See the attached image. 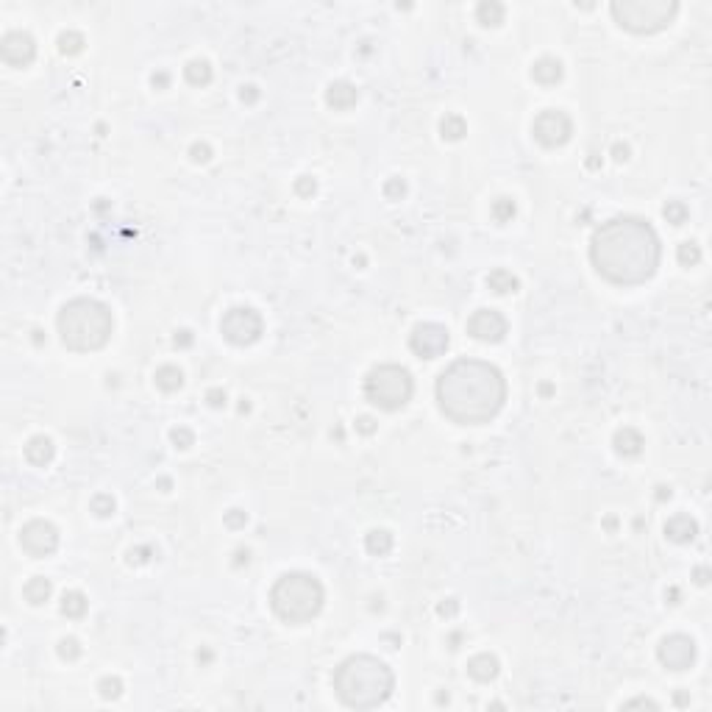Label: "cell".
<instances>
[{
    "label": "cell",
    "instance_id": "41",
    "mask_svg": "<svg viewBox=\"0 0 712 712\" xmlns=\"http://www.w3.org/2000/svg\"><path fill=\"white\" fill-rule=\"evenodd\" d=\"M245 520H248V515H245V512H239V509L226 512V523H229L232 529H242V526H245Z\"/></svg>",
    "mask_w": 712,
    "mask_h": 712
},
{
    "label": "cell",
    "instance_id": "30",
    "mask_svg": "<svg viewBox=\"0 0 712 712\" xmlns=\"http://www.w3.org/2000/svg\"><path fill=\"white\" fill-rule=\"evenodd\" d=\"M662 215H665V220H668V223L682 226V223H688L690 209H688L682 201H668V204H665V209H662Z\"/></svg>",
    "mask_w": 712,
    "mask_h": 712
},
{
    "label": "cell",
    "instance_id": "23",
    "mask_svg": "<svg viewBox=\"0 0 712 712\" xmlns=\"http://www.w3.org/2000/svg\"><path fill=\"white\" fill-rule=\"evenodd\" d=\"M487 287H490L492 292H498V295H509V292H518L520 281H518L509 270L498 267V270H492V273L487 276Z\"/></svg>",
    "mask_w": 712,
    "mask_h": 712
},
{
    "label": "cell",
    "instance_id": "6",
    "mask_svg": "<svg viewBox=\"0 0 712 712\" xmlns=\"http://www.w3.org/2000/svg\"><path fill=\"white\" fill-rule=\"evenodd\" d=\"M609 11L615 22L632 34H657L674 22L679 3L676 0H615Z\"/></svg>",
    "mask_w": 712,
    "mask_h": 712
},
{
    "label": "cell",
    "instance_id": "33",
    "mask_svg": "<svg viewBox=\"0 0 712 712\" xmlns=\"http://www.w3.org/2000/svg\"><path fill=\"white\" fill-rule=\"evenodd\" d=\"M98 693H101L106 702H112V699H118L120 693H122V682H120L118 676H106V679L98 682Z\"/></svg>",
    "mask_w": 712,
    "mask_h": 712
},
{
    "label": "cell",
    "instance_id": "52",
    "mask_svg": "<svg viewBox=\"0 0 712 712\" xmlns=\"http://www.w3.org/2000/svg\"><path fill=\"white\" fill-rule=\"evenodd\" d=\"M198 660H204V662H209V660H212V654H209V651H204V654H201V651H198Z\"/></svg>",
    "mask_w": 712,
    "mask_h": 712
},
{
    "label": "cell",
    "instance_id": "7",
    "mask_svg": "<svg viewBox=\"0 0 712 712\" xmlns=\"http://www.w3.org/2000/svg\"><path fill=\"white\" fill-rule=\"evenodd\" d=\"M412 390H415L412 376L401 364H378L364 378V398L384 412L404 409L412 398Z\"/></svg>",
    "mask_w": 712,
    "mask_h": 712
},
{
    "label": "cell",
    "instance_id": "44",
    "mask_svg": "<svg viewBox=\"0 0 712 712\" xmlns=\"http://www.w3.org/2000/svg\"><path fill=\"white\" fill-rule=\"evenodd\" d=\"M239 98H242V104H256L259 101V90L256 87H242Z\"/></svg>",
    "mask_w": 712,
    "mask_h": 712
},
{
    "label": "cell",
    "instance_id": "16",
    "mask_svg": "<svg viewBox=\"0 0 712 712\" xmlns=\"http://www.w3.org/2000/svg\"><path fill=\"white\" fill-rule=\"evenodd\" d=\"M562 76H565L562 62H560V59H554V56H543V59H537V62H534V67H532V78H534L537 84H543V87H554V84H560V81H562Z\"/></svg>",
    "mask_w": 712,
    "mask_h": 712
},
{
    "label": "cell",
    "instance_id": "31",
    "mask_svg": "<svg viewBox=\"0 0 712 712\" xmlns=\"http://www.w3.org/2000/svg\"><path fill=\"white\" fill-rule=\"evenodd\" d=\"M676 256H679V264L682 267H693V264H699L702 262V248L696 245V242H682L679 245V250H676Z\"/></svg>",
    "mask_w": 712,
    "mask_h": 712
},
{
    "label": "cell",
    "instance_id": "34",
    "mask_svg": "<svg viewBox=\"0 0 712 712\" xmlns=\"http://www.w3.org/2000/svg\"><path fill=\"white\" fill-rule=\"evenodd\" d=\"M92 512H95L98 518H109V515H115V498H112V495H106V492L95 495V498H92Z\"/></svg>",
    "mask_w": 712,
    "mask_h": 712
},
{
    "label": "cell",
    "instance_id": "20",
    "mask_svg": "<svg viewBox=\"0 0 712 712\" xmlns=\"http://www.w3.org/2000/svg\"><path fill=\"white\" fill-rule=\"evenodd\" d=\"M612 446H615V451L620 454V457H637L640 451H643V434L637 432V429H620V432H615V440H612Z\"/></svg>",
    "mask_w": 712,
    "mask_h": 712
},
{
    "label": "cell",
    "instance_id": "12",
    "mask_svg": "<svg viewBox=\"0 0 712 712\" xmlns=\"http://www.w3.org/2000/svg\"><path fill=\"white\" fill-rule=\"evenodd\" d=\"M657 657L668 671H688L696 662V643L688 634H671L660 643Z\"/></svg>",
    "mask_w": 712,
    "mask_h": 712
},
{
    "label": "cell",
    "instance_id": "14",
    "mask_svg": "<svg viewBox=\"0 0 712 712\" xmlns=\"http://www.w3.org/2000/svg\"><path fill=\"white\" fill-rule=\"evenodd\" d=\"M506 318L495 309H478L468 320V334L478 343H501L506 337Z\"/></svg>",
    "mask_w": 712,
    "mask_h": 712
},
{
    "label": "cell",
    "instance_id": "39",
    "mask_svg": "<svg viewBox=\"0 0 712 712\" xmlns=\"http://www.w3.org/2000/svg\"><path fill=\"white\" fill-rule=\"evenodd\" d=\"M190 156H192V162L204 164V162H209V159H212V148H209L206 142H195V145L190 148Z\"/></svg>",
    "mask_w": 712,
    "mask_h": 712
},
{
    "label": "cell",
    "instance_id": "24",
    "mask_svg": "<svg viewBox=\"0 0 712 712\" xmlns=\"http://www.w3.org/2000/svg\"><path fill=\"white\" fill-rule=\"evenodd\" d=\"M181 384H184V373H181L176 364H162V367L156 370V387H159V390L176 392V390H181Z\"/></svg>",
    "mask_w": 712,
    "mask_h": 712
},
{
    "label": "cell",
    "instance_id": "47",
    "mask_svg": "<svg viewBox=\"0 0 712 712\" xmlns=\"http://www.w3.org/2000/svg\"><path fill=\"white\" fill-rule=\"evenodd\" d=\"M612 156H615L618 162H626V159H629V145H620V142H618V145L612 148Z\"/></svg>",
    "mask_w": 712,
    "mask_h": 712
},
{
    "label": "cell",
    "instance_id": "36",
    "mask_svg": "<svg viewBox=\"0 0 712 712\" xmlns=\"http://www.w3.org/2000/svg\"><path fill=\"white\" fill-rule=\"evenodd\" d=\"M384 195H387L390 201H401V198L406 195V184H404L401 178H390V181L384 184Z\"/></svg>",
    "mask_w": 712,
    "mask_h": 712
},
{
    "label": "cell",
    "instance_id": "15",
    "mask_svg": "<svg viewBox=\"0 0 712 712\" xmlns=\"http://www.w3.org/2000/svg\"><path fill=\"white\" fill-rule=\"evenodd\" d=\"M53 457H56V446H53L50 437L39 434V437H31V440H28V446H25V460H28L31 465L48 468V465L53 462Z\"/></svg>",
    "mask_w": 712,
    "mask_h": 712
},
{
    "label": "cell",
    "instance_id": "43",
    "mask_svg": "<svg viewBox=\"0 0 712 712\" xmlns=\"http://www.w3.org/2000/svg\"><path fill=\"white\" fill-rule=\"evenodd\" d=\"M356 429H359L362 434H373V432H376V420L364 415V418H359V420H356Z\"/></svg>",
    "mask_w": 712,
    "mask_h": 712
},
{
    "label": "cell",
    "instance_id": "1",
    "mask_svg": "<svg viewBox=\"0 0 712 712\" xmlns=\"http://www.w3.org/2000/svg\"><path fill=\"white\" fill-rule=\"evenodd\" d=\"M660 237L643 218H612L601 223L590 239L593 267L618 287L648 281L660 267Z\"/></svg>",
    "mask_w": 712,
    "mask_h": 712
},
{
    "label": "cell",
    "instance_id": "32",
    "mask_svg": "<svg viewBox=\"0 0 712 712\" xmlns=\"http://www.w3.org/2000/svg\"><path fill=\"white\" fill-rule=\"evenodd\" d=\"M515 215H518V206H515L512 198H498V201L492 204V218H495L498 223H509Z\"/></svg>",
    "mask_w": 712,
    "mask_h": 712
},
{
    "label": "cell",
    "instance_id": "49",
    "mask_svg": "<svg viewBox=\"0 0 712 712\" xmlns=\"http://www.w3.org/2000/svg\"><path fill=\"white\" fill-rule=\"evenodd\" d=\"M234 557H237V560H234V565H237V568L239 565H248V560H250V554H248V551H237Z\"/></svg>",
    "mask_w": 712,
    "mask_h": 712
},
{
    "label": "cell",
    "instance_id": "22",
    "mask_svg": "<svg viewBox=\"0 0 712 712\" xmlns=\"http://www.w3.org/2000/svg\"><path fill=\"white\" fill-rule=\"evenodd\" d=\"M504 14H506V8H504L498 0H484V3H478V8H476V20H478L484 28L501 25V22H504Z\"/></svg>",
    "mask_w": 712,
    "mask_h": 712
},
{
    "label": "cell",
    "instance_id": "25",
    "mask_svg": "<svg viewBox=\"0 0 712 712\" xmlns=\"http://www.w3.org/2000/svg\"><path fill=\"white\" fill-rule=\"evenodd\" d=\"M364 548L373 554V557H384L392 551V534L387 529H373L367 537H364Z\"/></svg>",
    "mask_w": 712,
    "mask_h": 712
},
{
    "label": "cell",
    "instance_id": "2",
    "mask_svg": "<svg viewBox=\"0 0 712 712\" xmlns=\"http://www.w3.org/2000/svg\"><path fill=\"white\" fill-rule=\"evenodd\" d=\"M506 401L501 370L481 359H457L437 378V404L460 426L490 423Z\"/></svg>",
    "mask_w": 712,
    "mask_h": 712
},
{
    "label": "cell",
    "instance_id": "37",
    "mask_svg": "<svg viewBox=\"0 0 712 712\" xmlns=\"http://www.w3.org/2000/svg\"><path fill=\"white\" fill-rule=\"evenodd\" d=\"M295 192H298L301 198H309V195L318 192V181H315L312 176H301V178L295 181Z\"/></svg>",
    "mask_w": 712,
    "mask_h": 712
},
{
    "label": "cell",
    "instance_id": "28",
    "mask_svg": "<svg viewBox=\"0 0 712 712\" xmlns=\"http://www.w3.org/2000/svg\"><path fill=\"white\" fill-rule=\"evenodd\" d=\"M440 134H443V139L457 142V139H462L468 134V125H465V120L460 118V115H446V118L440 120Z\"/></svg>",
    "mask_w": 712,
    "mask_h": 712
},
{
    "label": "cell",
    "instance_id": "9",
    "mask_svg": "<svg viewBox=\"0 0 712 712\" xmlns=\"http://www.w3.org/2000/svg\"><path fill=\"white\" fill-rule=\"evenodd\" d=\"M532 134L543 148H562L574 134V122L560 109H546L534 118Z\"/></svg>",
    "mask_w": 712,
    "mask_h": 712
},
{
    "label": "cell",
    "instance_id": "46",
    "mask_svg": "<svg viewBox=\"0 0 712 712\" xmlns=\"http://www.w3.org/2000/svg\"><path fill=\"white\" fill-rule=\"evenodd\" d=\"M167 84H170V76H167V73H153V87H156V90H167Z\"/></svg>",
    "mask_w": 712,
    "mask_h": 712
},
{
    "label": "cell",
    "instance_id": "26",
    "mask_svg": "<svg viewBox=\"0 0 712 712\" xmlns=\"http://www.w3.org/2000/svg\"><path fill=\"white\" fill-rule=\"evenodd\" d=\"M184 76H187V81H190L192 87H206V84L212 81V67H209V62H204V59H192V62L184 67Z\"/></svg>",
    "mask_w": 712,
    "mask_h": 712
},
{
    "label": "cell",
    "instance_id": "13",
    "mask_svg": "<svg viewBox=\"0 0 712 712\" xmlns=\"http://www.w3.org/2000/svg\"><path fill=\"white\" fill-rule=\"evenodd\" d=\"M36 56V42L25 31H8L0 42V59L8 67H28Z\"/></svg>",
    "mask_w": 712,
    "mask_h": 712
},
{
    "label": "cell",
    "instance_id": "4",
    "mask_svg": "<svg viewBox=\"0 0 712 712\" xmlns=\"http://www.w3.org/2000/svg\"><path fill=\"white\" fill-rule=\"evenodd\" d=\"M56 323H59L64 348L78 351V354L104 348L115 332V318H112L109 306L95 298H76V301L64 304Z\"/></svg>",
    "mask_w": 712,
    "mask_h": 712
},
{
    "label": "cell",
    "instance_id": "42",
    "mask_svg": "<svg viewBox=\"0 0 712 712\" xmlns=\"http://www.w3.org/2000/svg\"><path fill=\"white\" fill-rule=\"evenodd\" d=\"M637 707L660 710V704H657V702H651V699H634V702H626V704H623V710H637Z\"/></svg>",
    "mask_w": 712,
    "mask_h": 712
},
{
    "label": "cell",
    "instance_id": "18",
    "mask_svg": "<svg viewBox=\"0 0 712 712\" xmlns=\"http://www.w3.org/2000/svg\"><path fill=\"white\" fill-rule=\"evenodd\" d=\"M356 101H359V92H356L354 84H348V81H334V84L326 90V104H329L332 109H337V112L351 109Z\"/></svg>",
    "mask_w": 712,
    "mask_h": 712
},
{
    "label": "cell",
    "instance_id": "29",
    "mask_svg": "<svg viewBox=\"0 0 712 712\" xmlns=\"http://www.w3.org/2000/svg\"><path fill=\"white\" fill-rule=\"evenodd\" d=\"M84 34H78V31H64L62 36H59V50L64 53V56H76V53H81L84 50Z\"/></svg>",
    "mask_w": 712,
    "mask_h": 712
},
{
    "label": "cell",
    "instance_id": "5",
    "mask_svg": "<svg viewBox=\"0 0 712 712\" xmlns=\"http://www.w3.org/2000/svg\"><path fill=\"white\" fill-rule=\"evenodd\" d=\"M323 601H326L323 585L312 574H284L270 590L273 612L290 626H301L318 618Z\"/></svg>",
    "mask_w": 712,
    "mask_h": 712
},
{
    "label": "cell",
    "instance_id": "10",
    "mask_svg": "<svg viewBox=\"0 0 712 712\" xmlns=\"http://www.w3.org/2000/svg\"><path fill=\"white\" fill-rule=\"evenodd\" d=\"M20 546H22L31 557H36V560L50 557V554L59 548V532H56V526L48 523V520H31V523H25L22 532H20Z\"/></svg>",
    "mask_w": 712,
    "mask_h": 712
},
{
    "label": "cell",
    "instance_id": "21",
    "mask_svg": "<svg viewBox=\"0 0 712 712\" xmlns=\"http://www.w3.org/2000/svg\"><path fill=\"white\" fill-rule=\"evenodd\" d=\"M50 593H53V585H50V579H45V576H34V579L22 588L25 601L34 604V606H42V604L50 598Z\"/></svg>",
    "mask_w": 712,
    "mask_h": 712
},
{
    "label": "cell",
    "instance_id": "19",
    "mask_svg": "<svg viewBox=\"0 0 712 712\" xmlns=\"http://www.w3.org/2000/svg\"><path fill=\"white\" fill-rule=\"evenodd\" d=\"M498 671H501V665H498L495 654H476L474 660L468 662V674L474 676L476 682H481V685L492 682L498 676Z\"/></svg>",
    "mask_w": 712,
    "mask_h": 712
},
{
    "label": "cell",
    "instance_id": "51",
    "mask_svg": "<svg viewBox=\"0 0 712 712\" xmlns=\"http://www.w3.org/2000/svg\"><path fill=\"white\" fill-rule=\"evenodd\" d=\"M657 498H660V501L671 498V490H668V487H657Z\"/></svg>",
    "mask_w": 712,
    "mask_h": 712
},
{
    "label": "cell",
    "instance_id": "38",
    "mask_svg": "<svg viewBox=\"0 0 712 712\" xmlns=\"http://www.w3.org/2000/svg\"><path fill=\"white\" fill-rule=\"evenodd\" d=\"M173 443H176V448H190L192 443H195V434L190 432V429H184V426H178V429H173Z\"/></svg>",
    "mask_w": 712,
    "mask_h": 712
},
{
    "label": "cell",
    "instance_id": "17",
    "mask_svg": "<svg viewBox=\"0 0 712 712\" xmlns=\"http://www.w3.org/2000/svg\"><path fill=\"white\" fill-rule=\"evenodd\" d=\"M665 534H668V540H674V543H693L696 534H699V523H696L690 515H674V518L665 523Z\"/></svg>",
    "mask_w": 712,
    "mask_h": 712
},
{
    "label": "cell",
    "instance_id": "3",
    "mask_svg": "<svg viewBox=\"0 0 712 712\" xmlns=\"http://www.w3.org/2000/svg\"><path fill=\"white\" fill-rule=\"evenodd\" d=\"M395 688L392 671L373 654H354L334 671V693L351 710L381 707Z\"/></svg>",
    "mask_w": 712,
    "mask_h": 712
},
{
    "label": "cell",
    "instance_id": "8",
    "mask_svg": "<svg viewBox=\"0 0 712 712\" xmlns=\"http://www.w3.org/2000/svg\"><path fill=\"white\" fill-rule=\"evenodd\" d=\"M220 332L232 346H253L264 332V320L250 306H234L223 315Z\"/></svg>",
    "mask_w": 712,
    "mask_h": 712
},
{
    "label": "cell",
    "instance_id": "40",
    "mask_svg": "<svg viewBox=\"0 0 712 712\" xmlns=\"http://www.w3.org/2000/svg\"><path fill=\"white\" fill-rule=\"evenodd\" d=\"M206 401H209V406L220 409V406H226V392H223L220 387H212V390L206 392Z\"/></svg>",
    "mask_w": 712,
    "mask_h": 712
},
{
    "label": "cell",
    "instance_id": "45",
    "mask_svg": "<svg viewBox=\"0 0 712 712\" xmlns=\"http://www.w3.org/2000/svg\"><path fill=\"white\" fill-rule=\"evenodd\" d=\"M176 346L178 348H187V346H192V332H176Z\"/></svg>",
    "mask_w": 712,
    "mask_h": 712
},
{
    "label": "cell",
    "instance_id": "48",
    "mask_svg": "<svg viewBox=\"0 0 712 712\" xmlns=\"http://www.w3.org/2000/svg\"><path fill=\"white\" fill-rule=\"evenodd\" d=\"M457 609H460V604L457 601H446V604H440V615H457Z\"/></svg>",
    "mask_w": 712,
    "mask_h": 712
},
{
    "label": "cell",
    "instance_id": "50",
    "mask_svg": "<svg viewBox=\"0 0 712 712\" xmlns=\"http://www.w3.org/2000/svg\"><path fill=\"white\" fill-rule=\"evenodd\" d=\"M707 576H710V574H707V568H699V571H696V582H699V585H707V582H710Z\"/></svg>",
    "mask_w": 712,
    "mask_h": 712
},
{
    "label": "cell",
    "instance_id": "11",
    "mask_svg": "<svg viewBox=\"0 0 712 712\" xmlns=\"http://www.w3.org/2000/svg\"><path fill=\"white\" fill-rule=\"evenodd\" d=\"M448 343H451L448 329L440 326V323H420V326H415V332H412V337H409V348L420 356V359H437V356H443L448 351Z\"/></svg>",
    "mask_w": 712,
    "mask_h": 712
},
{
    "label": "cell",
    "instance_id": "27",
    "mask_svg": "<svg viewBox=\"0 0 712 712\" xmlns=\"http://www.w3.org/2000/svg\"><path fill=\"white\" fill-rule=\"evenodd\" d=\"M62 615L67 618H84L87 615V595L78 593V590H70V593L62 595Z\"/></svg>",
    "mask_w": 712,
    "mask_h": 712
},
{
    "label": "cell",
    "instance_id": "35",
    "mask_svg": "<svg viewBox=\"0 0 712 712\" xmlns=\"http://www.w3.org/2000/svg\"><path fill=\"white\" fill-rule=\"evenodd\" d=\"M59 657H62V660H67V662L78 660V657H81V646H78V640H76V637H64V640L59 643Z\"/></svg>",
    "mask_w": 712,
    "mask_h": 712
}]
</instances>
